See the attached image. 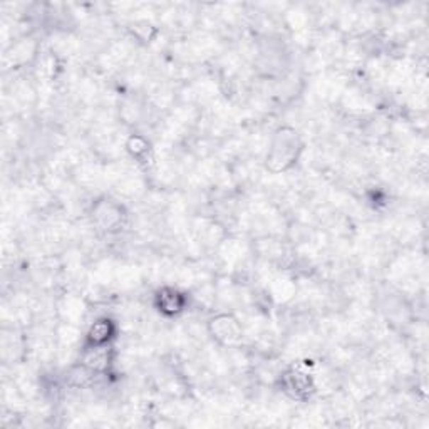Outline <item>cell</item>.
I'll return each instance as SVG.
<instances>
[{"label": "cell", "instance_id": "3", "mask_svg": "<svg viewBox=\"0 0 429 429\" xmlns=\"http://www.w3.org/2000/svg\"><path fill=\"white\" fill-rule=\"evenodd\" d=\"M114 336V324L109 319H101L94 322V326L88 332V344L91 349L104 348Z\"/></svg>", "mask_w": 429, "mask_h": 429}, {"label": "cell", "instance_id": "1", "mask_svg": "<svg viewBox=\"0 0 429 429\" xmlns=\"http://www.w3.org/2000/svg\"><path fill=\"white\" fill-rule=\"evenodd\" d=\"M186 305V297L176 289L171 287H164L158 292L156 295V307L164 316H178L183 312Z\"/></svg>", "mask_w": 429, "mask_h": 429}, {"label": "cell", "instance_id": "2", "mask_svg": "<svg viewBox=\"0 0 429 429\" xmlns=\"http://www.w3.org/2000/svg\"><path fill=\"white\" fill-rule=\"evenodd\" d=\"M284 386L287 387L285 391H289L294 398H307L310 389H312V381H310L309 374L302 371H289L284 376Z\"/></svg>", "mask_w": 429, "mask_h": 429}]
</instances>
